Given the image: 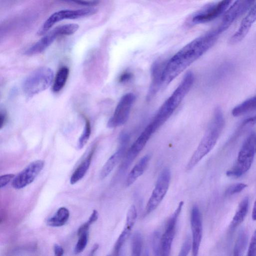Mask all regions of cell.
<instances>
[{"instance_id": "obj_1", "label": "cell", "mask_w": 256, "mask_h": 256, "mask_svg": "<svg viewBox=\"0 0 256 256\" xmlns=\"http://www.w3.org/2000/svg\"><path fill=\"white\" fill-rule=\"evenodd\" d=\"M222 32L213 30L186 45L165 62L162 76V86L170 83L216 43Z\"/></svg>"}, {"instance_id": "obj_2", "label": "cell", "mask_w": 256, "mask_h": 256, "mask_svg": "<svg viewBox=\"0 0 256 256\" xmlns=\"http://www.w3.org/2000/svg\"><path fill=\"white\" fill-rule=\"evenodd\" d=\"M194 80V74L191 71L188 72L177 88L160 106L150 122L156 132L168 120L178 108L190 90Z\"/></svg>"}, {"instance_id": "obj_3", "label": "cell", "mask_w": 256, "mask_h": 256, "mask_svg": "<svg viewBox=\"0 0 256 256\" xmlns=\"http://www.w3.org/2000/svg\"><path fill=\"white\" fill-rule=\"evenodd\" d=\"M224 125L222 112L220 107L215 108L212 118L197 148L190 159L186 169H192L215 146Z\"/></svg>"}, {"instance_id": "obj_4", "label": "cell", "mask_w": 256, "mask_h": 256, "mask_svg": "<svg viewBox=\"0 0 256 256\" xmlns=\"http://www.w3.org/2000/svg\"><path fill=\"white\" fill-rule=\"evenodd\" d=\"M256 154V133H251L244 142L238 154L236 162L226 171L227 176L239 178L250 168Z\"/></svg>"}, {"instance_id": "obj_5", "label": "cell", "mask_w": 256, "mask_h": 256, "mask_svg": "<svg viewBox=\"0 0 256 256\" xmlns=\"http://www.w3.org/2000/svg\"><path fill=\"white\" fill-rule=\"evenodd\" d=\"M54 77V72L48 67H42L35 70L24 82L22 90L25 95L30 98L45 90L51 85Z\"/></svg>"}, {"instance_id": "obj_6", "label": "cell", "mask_w": 256, "mask_h": 256, "mask_svg": "<svg viewBox=\"0 0 256 256\" xmlns=\"http://www.w3.org/2000/svg\"><path fill=\"white\" fill-rule=\"evenodd\" d=\"M75 32L76 27L72 24L57 26L28 48L24 54L28 56L40 54L46 49L58 37L62 36H70L74 34Z\"/></svg>"}, {"instance_id": "obj_7", "label": "cell", "mask_w": 256, "mask_h": 256, "mask_svg": "<svg viewBox=\"0 0 256 256\" xmlns=\"http://www.w3.org/2000/svg\"><path fill=\"white\" fill-rule=\"evenodd\" d=\"M170 180V170L168 168H165L160 174L146 204L144 212V216L154 211L162 202L168 190Z\"/></svg>"}, {"instance_id": "obj_8", "label": "cell", "mask_w": 256, "mask_h": 256, "mask_svg": "<svg viewBox=\"0 0 256 256\" xmlns=\"http://www.w3.org/2000/svg\"><path fill=\"white\" fill-rule=\"evenodd\" d=\"M98 10L94 8H86L76 10H64L52 14L44 22L38 32L37 34L42 36L45 34L56 22L66 19H78L93 15Z\"/></svg>"}, {"instance_id": "obj_9", "label": "cell", "mask_w": 256, "mask_h": 256, "mask_svg": "<svg viewBox=\"0 0 256 256\" xmlns=\"http://www.w3.org/2000/svg\"><path fill=\"white\" fill-rule=\"evenodd\" d=\"M135 100V95L132 92L126 93L122 96L112 116L108 122V128H117L128 121Z\"/></svg>"}, {"instance_id": "obj_10", "label": "cell", "mask_w": 256, "mask_h": 256, "mask_svg": "<svg viewBox=\"0 0 256 256\" xmlns=\"http://www.w3.org/2000/svg\"><path fill=\"white\" fill-rule=\"evenodd\" d=\"M155 132L148 124L141 132L138 138L132 144L127 152L120 168V172H124L130 165L142 150L146 144Z\"/></svg>"}, {"instance_id": "obj_11", "label": "cell", "mask_w": 256, "mask_h": 256, "mask_svg": "<svg viewBox=\"0 0 256 256\" xmlns=\"http://www.w3.org/2000/svg\"><path fill=\"white\" fill-rule=\"evenodd\" d=\"M255 0H236L225 12L222 21L218 26L222 33L239 17L247 12Z\"/></svg>"}, {"instance_id": "obj_12", "label": "cell", "mask_w": 256, "mask_h": 256, "mask_svg": "<svg viewBox=\"0 0 256 256\" xmlns=\"http://www.w3.org/2000/svg\"><path fill=\"white\" fill-rule=\"evenodd\" d=\"M44 162L42 160H34L30 163L12 180V186L16 189H21L31 184L40 173Z\"/></svg>"}, {"instance_id": "obj_13", "label": "cell", "mask_w": 256, "mask_h": 256, "mask_svg": "<svg viewBox=\"0 0 256 256\" xmlns=\"http://www.w3.org/2000/svg\"><path fill=\"white\" fill-rule=\"evenodd\" d=\"M183 205L184 202L181 201L168 222L166 230L160 239V252L162 256L170 255L175 234L178 219Z\"/></svg>"}, {"instance_id": "obj_14", "label": "cell", "mask_w": 256, "mask_h": 256, "mask_svg": "<svg viewBox=\"0 0 256 256\" xmlns=\"http://www.w3.org/2000/svg\"><path fill=\"white\" fill-rule=\"evenodd\" d=\"M232 0H221L218 2L210 6L199 12L192 18L196 24L208 22L216 18L226 10Z\"/></svg>"}, {"instance_id": "obj_15", "label": "cell", "mask_w": 256, "mask_h": 256, "mask_svg": "<svg viewBox=\"0 0 256 256\" xmlns=\"http://www.w3.org/2000/svg\"><path fill=\"white\" fill-rule=\"evenodd\" d=\"M190 226L192 232V252L193 256H196L198 253L202 234L201 214L196 206H194L191 211Z\"/></svg>"}, {"instance_id": "obj_16", "label": "cell", "mask_w": 256, "mask_h": 256, "mask_svg": "<svg viewBox=\"0 0 256 256\" xmlns=\"http://www.w3.org/2000/svg\"><path fill=\"white\" fill-rule=\"evenodd\" d=\"M129 139L128 134L122 133L120 134V146L118 150L109 158L102 168L100 173L101 179L106 178L110 174L124 154Z\"/></svg>"}, {"instance_id": "obj_17", "label": "cell", "mask_w": 256, "mask_h": 256, "mask_svg": "<svg viewBox=\"0 0 256 256\" xmlns=\"http://www.w3.org/2000/svg\"><path fill=\"white\" fill-rule=\"evenodd\" d=\"M137 218V211L136 206L132 205L126 214V224L124 229L118 238L114 250V254L118 256L125 242L129 237L132 230L136 222Z\"/></svg>"}, {"instance_id": "obj_18", "label": "cell", "mask_w": 256, "mask_h": 256, "mask_svg": "<svg viewBox=\"0 0 256 256\" xmlns=\"http://www.w3.org/2000/svg\"><path fill=\"white\" fill-rule=\"evenodd\" d=\"M256 21V4L250 9L246 16L243 18L238 30L229 40L231 44L240 42L247 35L251 27Z\"/></svg>"}, {"instance_id": "obj_19", "label": "cell", "mask_w": 256, "mask_h": 256, "mask_svg": "<svg viewBox=\"0 0 256 256\" xmlns=\"http://www.w3.org/2000/svg\"><path fill=\"white\" fill-rule=\"evenodd\" d=\"M164 64L165 62L164 63L156 62L152 66V81L148 94V99L151 98L157 92L160 87L162 86V72Z\"/></svg>"}, {"instance_id": "obj_20", "label": "cell", "mask_w": 256, "mask_h": 256, "mask_svg": "<svg viewBox=\"0 0 256 256\" xmlns=\"http://www.w3.org/2000/svg\"><path fill=\"white\" fill-rule=\"evenodd\" d=\"M150 158V155L146 154L136 164L128 175L125 183L126 186L132 184L142 174L148 165Z\"/></svg>"}, {"instance_id": "obj_21", "label": "cell", "mask_w": 256, "mask_h": 256, "mask_svg": "<svg viewBox=\"0 0 256 256\" xmlns=\"http://www.w3.org/2000/svg\"><path fill=\"white\" fill-rule=\"evenodd\" d=\"M250 200L248 196L244 198L240 202L236 213L230 224V228L234 230L244 220L248 212Z\"/></svg>"}, {"instance_id": "obj_22", "label": "cell", "mask_w": 256, "mask_h": 256, "mask_svg": "<svg viewBox=\"0 0 256 256\" xmlns=\"http://www.w3.org/2000/svg\"><path fill=\"white\" fill-rule=\"evenodd\" d=\"M94 148L89 153L86 158L77 167L70 178V183L74 184L80 180L85 175L89 168L92 162Z\"/></svg>"}, {"instance_id": "obj_23", "label": "cell", "mask_w": 256, "mask_h": 256, "mask_svg": "<svg viewBox=\"0 0 256 256\" xmlns=\"http://www.w3.org/2000/svg\"><path fill=\"white\" fill-rule=\"evenodd\" d=\"M69 217L68 210L66 207H60L54 215L46 220V224L52 227L62 226L68 222Z\"/></svg>"}, {"instance_id": "obj_24", "label": "cell", "mask_w": 256, "mask_h": 256, "mask_svg": "<svg viewBox=\"0 0 256 256\" xmlns=\"http://www.w3.org/2000/svg\"><path fill=\"white\" fill-rule=\"evenodd\" d=\"M256 110V95L235 106L232 111L234 116H239Z\"/></svg>"}, {"instance_id": "obj_25", "label": "cell", "mask_w": 256, "mask_h": 256, "mask_svg": "<svg viewBox=\"0 0 256 256\" xmlns=\"http://www.w3.org/2000/svg\"><path fill=\"white\" fill-rule=\"evenodd\" d=\"M69 74L68 68L66 66L60 68L58 70L52 86V90L55 92H60L64 86Z\"/></svg>"}, {"instance_id": "obj_26", "label": "cell", "mask_w": 256, "mask_h": 256, "mask_svg": "<svg viewBox=\"0 0 256 256\" xmlns=\"http://www.w3.org/2000/svg\"><path fill=\"white\" fill-rule=\"evenodd\" d=\"M248 242V236L247 232L242 230L238 236L234 248V255L236 256H242L246 249Z\"/></svg>"}, {"instance_id": "obj_27", "label": "cell", "mask_w": 256, "mask_h": 256, "mask_svg": "<svg viewBox=\"0 0 256 256\" xmlns=\"http://www.w3.org/2000/svg\"><path fill=\"white\" fill-rule=\"evenodd\" d=\"M132 255L138 256L141 254L142 239L140 232H136L132 238Z\"/></svg>"}, {"instance_id": "obj_28", "label": "cell", "mask_w": 256, "mask_h": 256, "mask_svg": "<svg viewBox=\"0 0 256 256\" xmlns=\"http://www.w3.org/2000/svg\"><path fill=\"white\" fill-rule=\"evenodd\" d=\"M84 126L78 142V149H82L86 145L90 138L91 133L90 122L86 118H84Z\"/></svg>"}, {"instance_id": "obj_29", "label": "cell", "mask_w": 256, "mask_h": 256, "mask_svg": "<svg viewBox=\"0 0 256 256\" xmlns=\"http://www.w3.org/2000/svg\"><path fill=\"white\" fill-rule=\"evenodd\" d=\"M78 240L74 248L76 254L82 252L85 249L88 241V232H83L78 235Z\"/></svg>"}, {"instance_id": "obj_30", "label": "cell", "mask_w": 256, "mask_h": 256, "mask_svg": "<svg viewBox=\"0 0 256 256\" xmlns=\"http://www.w3.org/2000/svg\"><path fill=\"white\" fill-rule=\"evenodd\" d=\"M248 186L247 184L243 182H239L230 186L226 191V194L232 196L240 192Z\"/></svg>"}, {"instance_id": "obj_31", "label": "cell", "mask_w": 256, "mask_h": 256, "mask_svg": "<svg viewBox=\"0 0 256 256\" xmlns=\"http://www.w3.org/2000/svg\"><path fill=\"white\" fill-rule=\"evenodd\" d=\"M190 248H192V238L190 236H187L182 244L179 256H187L189 253Z\"/></svg>"}, {"instance_id": "obj_32", "label": "cell", "mask_w": 256, "mask_h": 256, "mask_svg": "<svg viewBox=\"0 0 256 256\" xmlns=\"http://www.w3.org/2000/svg\"><path fill=\"white\" fill-rule=\"evenodd\" d=\"M161 239V238H160ZM160 238L159 234L155 232L152 238V248L154 252L156 253V255H159L160 253Z\"/></svg>"}, {"instance_id": "obj_33", "label": "cell", "mask_w": 256, "mask_h": 256, "mask_svg": "<svg viewBox=\"0 0 256 256\" xmlns=\"http://www.w3.org/2000/svg\"><path fill=\"white\" fill-rule=\"evenodd\" d=\"M247 254L249 256H256V230L252 237Z\"/></svg>"}, {"instance_id": "obj_34", "label": "cell", "mask_w": 256, "mask_h": 256, "mask_svg": "<svg viewBox=\"0 0 256 256\" xmlns=\"http://www.w3.org/2000/svg\"><path fill=\"white\" fill-rule=\"evenodd\" d=\"M67 2H73L82 6H93L97 4L99 0H62Z\"/></svg>"}, {"instance_id": "obj_35", "label": "cell", "mask_w": 256, "mask_h": 256, "mask_svg": "<svg viewBox=\"0 0 256 256\" xmlns=\"http://www.w3.org/2000/svg\"><path fill=\"white\" fill-rule=\"evenodd\" d=\"M15 175L12 174H6L0 176V186L2 188L6 186L12 180Z\"/></svg>"}, {"instance_id": "obj_36", "label": "cell", "mask_w": 256, "mask_h": 256, "mask_svg": "<svg viewBox=\"0 0 256 256\" xmlns=\"http://www.w3.org/2000/svg\"><path fill=\"white\" fill-rule=\"evenodd\" d=\"M98 217V214L96 210H94L90 214L88 220L86 222L88 225L90 226L94 222H96Z\"/></svg>"}, {"instance_id": "obj_37", "label": "cell", "mask_w": 256, "mask_h": 256, "mask_svg": "<svg viewBox=\"0 0 256 256\" xmlns=\"http://www.w3.org/2000/svg\"><path fill=\"white\" fill-rule=\"evenodd\" d=\"M256 124V114L246 119L242 122V126H252Z\"/></svg>"}, {"instance_id": "obj_38", "label": "cell", "mask_w": 256, "mask_h": 256, "mask_svg": "<svg viewBox=\"0 0 256 256\" xmlns=\"http://www.w3.org/2000/svg\"><path fill=\"white\" fill-rule=\"evenodd\" d=\"M54 254L57 256H62L64 250L62 246L58 244H55L54 246Z\"/></svg>"}, {"instance_id": "obj_39", "label": "cell", "mask_w": 256, "mask_h": 256, "mask_svg": "<svg viewBox=\"0 0 256 256\" xmlns=\"http://www.w3.org/2000/svg\"><path fill=\"white\" fill-rule=\"evenodd\" d=\"M7 120V114L5 110H1L0 116V128H2L4 126Z\"/></svg>"}, {"instance_id": "obj_40", "label": "cell", "mask_w": 256, "mask_h": 256, "mask_svg": "<svg viewBox=\"0 0 256 256\" xmlns=\"http://www.w3.org/2000/svg\"><path fill=\"white\" fill-rule=\"evenodd\" d=\"M132 76V74L130 73L124 72L120 76V82H126L128 80H129L130 79Z\"/></svg>"}, {"instance_id": "obj_41", "label": "cell", "mask_w": 256, "mask_h": 256, "mask_svg": "<svg viewBox=\"0 0 256 256\" xmlns=\"http://www.w3.org/2000/svg\"><path fill=\"white\" fill-rule=\"evenodd\" d=\"M252 218L253 220H256V199L254 202L253 209L252 214Z\"/></svg>"}, {"instance_id": "obj_42", "label": "cell", "mask_w": 256, "mask_h": 256, "mask_svg": "<svg viewBox=\"0 0 256 256\" xmlns=\"http://www.w3.org/2000/svg\"><path fill=\"white\" fill-rule=\"evenodd\" d=\"M98 244H95L92 248V250L90 252V255H93L94 254V253L98 249Z\"/></svg>"}]
</instances>
